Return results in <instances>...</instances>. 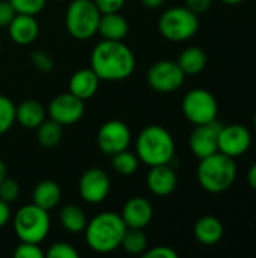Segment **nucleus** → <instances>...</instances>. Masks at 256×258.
Segmentation results:
<instances>
[{"instance_id": "7c9ffc66", "label": "nucleus", "mask_w": 256, "mask_h": 258, "mask_svg": "<svg viewBox=\"0 0 256 258\" xmlns=\"http://www.w3.org/2000/svg\"><path fill=\"white\" fill-rule=\"evenodd\" d=\"M14 257L17 258H44L45 254L42 252V249L39 248L38 243H30V242H21L15 251H14Z\"/></svg>"}, {"instance_id": "2eb2a0df", "label": "nucleus", "mask_w": 256, "mask_h": 258, "mask_svg": "<svg viewBox=\"0 0 256 258\" xmlns=\"http://www.w3.org/2000/svg\"><path fill=\"white\" fill-rule=\"evenodd\" d=\"M152 215H154V210H152L151 203L142 197H134L125 203L121 218H122L124 224L127 225V228L143 230L145 227L149 225Z\"/></svg>"}, {"instance_id": "6ab92c4d", "label": "nucleus", "mask_w": 256, "mask_h": 258, "mask_svg": "<svg viewBox=\"0 0 256 258\" xmlns=\"http://www.w3.org/2000/svg\"><path fill=\"white\" fill-rule=\"evenodd\" d=\"M193 233L199 243L213 246L222 240L225 234V228L222 221L217 219L216 216H202L201 219L196 221Z\"/></svg>"}, {"instance_id": "423d86ee", "label": "nucleus", "mask_w": 256, "mask_h": 258, "mask_svg": "<svg viewBox=\"0 0 256 258\" xmlns=\"http://www.w3.org/2000/svg\"><path fill=\"white\" fill-rule=\"evenodd\" d=\"M101 12L94 0H72L66 9V30L75 39H89L98 33Z\"/></svg>"}, {"instance_id": "f3484780", "label": "nucleus", "mask_w": 256, "mask_h": 258, "mask_svg": "<svg viewBox=\"0 0 256 258\" xmlns=\"http://www.w3.org/2000/svg\"><path fill=\"white\" fill-rule=\"evenodd\" d=\"M146 183L154 195L167 197L177 189L178 177L175 171L169 166V163L157 165V166H151V171L146 177Z\"/></svg>"}, {"instance_id": "aec40b11", "label": "nucleus", "mask_w": 256, "mask_h": 258, "mask_svg": "<svg viewBox=\"0 0 256 258\" xmlns=\"http://www.w3.org/2000/svg\"><path fill=\"white\" fill-rule=\"evenodd\" d=\"M45 109L36 100H24L15 106V121L29 130L36 128L45 119Z\"/></svg>"}, {"instance_id": "c756f323", "label": "nucleus", "mask_w": 256, "mask_h": 258, "mask_svg": "<svg viewBox=\"0 0 256 258\" xmlns=\"http://www.w3.org/2000/svg\"><path fill=\"white\" fill-rule=\"evenodd\" d=\"M20 195V184L12 178H5L0 183V200L6 201L8 204L14 203Z\"/></svg>"}, {"instance_id": "a878e982", "label": "nucleus", "mask_w": 256, "mask_h": 258, "mask_svg": "<svg viewBox=\"0 0 256 258\" xmlns=\"http://www.w3.org/2000/svg\"><path fill=\"white\" fill-rule=\"evenodd\" d=\"M121 246L128 254H133V255L143 254L146 251V246H148V239H146L143 230H140V228H127Z\"/></svg>"}, {"instance_id": "473e14b6", "label": "nucleus", "mask_w": 256, "mask_h": 258, "mask_svg": "<svg viewBox=\"0 0 256 258\" xmlns=\"http://www.w3.org/2000/svg\"><path fill=\"white\" fill-rule=\"evenodd\" d=\"M30 60H32V65H33L36 70L42 71V73H48V71H51L53 67H54L53 59H51L45 51H42V50L33 51L32 56H30Z\"/></svg>"}, {"instance_id": "4468645a", "label": "nucleus", "mask_w": 256, "mask_h": 258, "mask_svg": "<svg viewBox=\"0 0 256 258\" xmlns=\"http://www.w3.org/2000/svg\"><path fill=\"white\" fill-rule=\"evenodd\" d=\"M222 127L223 125L217 122V119L207 122V124L196 125V128L190 135L189 145H190L192 153L198 159L208 157L219 151V135H220Z\"/></svg>"}, {"instance_id": "2f4dec72", "label": "nucleus", "mask_w": 256, "mask_h": 258, "mask_svg": "<svg viewBox=\"0 0 256 258\" xmlns=\"http://www.w3.org/2000/svg\"><path fill=\"white\" fill-rule=\"evenodd\" d=\"M47 257L48 258H78V252L65 242H57L54 245L50 246V249L47 251Z\"/></svg>"}, {"instance_id": "b1692460", "label": "nucleus", "mask_w": 256, "mask_h": 258, "mask_svg": "<svg viewBox=\"0 0 256 258\" xmlns=\"http://www.w3.org/2000/svg\"><path fill=\"white\" fill-rule=\"evenodd\" d=\"M59 221H60V225L69 233H81L84 231L88 225L84 212L78 206H74V204H68L60 210Z\"/></svg>"}, {"instance_id": "0eeeda50", "label": "nucleus", "mask_w": 256, "mask_h": 258, "mask_svg": "<svg viewBox=\"0 0 256 258\" xmlns=\"http://www.w3.org/2000/svg\"><path fill=\"white\" fill-rule=\"evenodd\" d=\"M199 29L198 14L192 12L189 8H170L161 14L158 20L160 33L174 42L187 41L196 35Z\"/></svg>"}, {"instance_id": "cd10ccee", "label": "nucleus", "mask_w": 256, "mask_h": 258, "mask_svg": "<svg viewBox=\"0 0 256 258\" xmlns=\"http://www.w3.org/2000/svg\"><path fill=\"white\" fill-rule=\"evenodd\" d=\"M15 122V106L14 103L5 97L0 95V135H5Z\"/></svg>"}, {"instance_id": "4c0bfd02", "label": "nucleus", "mask_w": 256, "mask_h": 258, "mask_svg": "<svg viewBox=\"0 0 256 258\" xmlns=\"http://www.w3.org/2000/svg\"><path fill=\"white\" fill-rule=\"evenodd\" d=\"M11 219V209L9 204L3 200H0V228L5 227Z\"/></svg>"}, {"instance_id": "ea45409f", "label": "nucleus", "mask_w": 256, "mask_h": 258, "mask_svg": "<svg viewBox=\"0 0 256 258\" xmlns=\"http://www.w3.org/2000/svg\"><path fill=\"white\" fill-rule=\"evenodd\" d=\"M140 2L148 9H157V8H160L164 3V0H140Z\"/></svg>"}, {"instance_id": "c03bdc74", "label": "nucleus", "mask_w": 256, "mask_h": 258, "mask_svg": "<svg viewBox=\"0 0 256 258\" xmlns=\"http://www.w3.org/2000/svg\"><path fill=\"white\" fill-rule=\"evenodd\" d=\"M0 50H2V41H0Z\"/></svg>"}, {"instance_id": "1a4fd4ad", "label": "nucleus", "mask_w": 256, "mask_h": 258, "mask_svg": "<svg viewBox=\"0 0 256 258\" xmlns=\"http://www.w3.org/2000/svg\"><path fill=\"white\" fill-rule=\"evenodd\" d=\"M184 79V71L180 68L178 62L174 60H158L149 67L146 74L148 85L161 94L175 92L183 86Z\"/></svg>"}, {"instance_id": "39448f33", "label": "nucleus", "mask_w": 256, "mask_h": 258, "mask_svg": "<svg viewBox=\"0 0 256 258\" xmlns=\"http://www.w3.org/2000/svg\"><path fill=\"white\" fill-rule=\"evenodd\" d=\"M14 230L21 242L41 243L45 240L50 230L48 212L36 204L23 206L14 218Z\"/></svg>"}, {"instance_id": "9b49d317", "label": "nucleus", "mask_w": 256, "mask_h": 258, "mask_svg": "<svg viewBox=\"0 0 256 258\" xmlns=\"http://www.w3.org/2000/svg\"><path fill=\"white\" fill-rule=\"evenodd\" d=\"M252 145V133L243 124L223 125L219 135V151L235 159L249 151Z\"/></svg>"}, {"instance_id": "79ce46f5", "label": "nucleus", "mask_w": 256, "mask_h": 258, "mask_svg": "<svg viewBox=\"0 0 256 258\" xmlns=\"http://www.w3.org/2000/svg\"><path fill=\"white\" fill-rule=\"evenodd\" d=\"M223 3H226V5H240V3H243L244 0H222Z\"/></svg>"}, {"instance_id": "f257e3e1", "label": "nucleus", "mask_w": 256, "mask_h": 258, "mask_svg": "<svg viewBox=\"0 0 256 258\" xmlns=\"http://www.w3.org/2000/svg\"><path fill=\"white\" fill-rule=\"evenodd\" d=\"M91 68L100 80L119 82L133 74L136 68V57L130 47L122 41L104 39L92 50Z\"/></svg>"}, {"instance_id": "a211bd4d", "label": "nucleus", "mask_w": 256, "mask_h": 258, "mask_svg": "<svg viewBox=\"0 0 256 258\" xmlns=\"http://www.w3.org/2000/svg\"><path fill=\"white\" fill-rule=\"evenodd\" d=\"M98 85H100V79L95 74V71L92 68H83L71 76L68 88L71 94L86 101L95 95V92L98 91Z\"/></svg>"}, {"instance_id": "c85d7f7f", "label": "nucleus", "mask_w": 256, "mask_h": 258, "mask_svg": "<svg viewBox=\"0 0 256 258\" xmlns=\"http://www.w3.org/2000/svg\"><path fill=\"white\" fill-rule=\"evenodd\" d=\"M12 8L17 14H27V15H36L44 8L47 0H9Z\"/></svg>"}, {"instance_id": "37998d69", "label": "nucleus", "mask_w": 256, "mask_h": 258, "mask_svg": "<svg viewBox=\"0 0 256 258\" xmlns=\"http://www.w3.org/2000/svg\"><path fill=\"white\" fill-rule=\"evenodd\" d=\"M253 125H255V128H256V115H255V118H253Z\"/></svg>"}, {"instance_id": "c9c22d12", "label": "nucleus", "mask_w": 256, "mask_h": 258, "mask_svg": "<svg viewBox=\"0 0 256 258\" xmlns=\"http://www.w3.org/2000/svg\"><path fill=\"white\" fill-rule=\"evenodd\" d=\"M145 258H178V254L169 246H155L143 252Z\"/></svg>"}, {"instance_id": "f8f14e48", "label": "nucleus", "mask_w": 256, "mask_h": 258, "mask_svg": "<svg viewBox=\"0 0 256 258\" xmlns=\"http://www.w3.org/2000/svg\"><path fill=\"white\" fill-rule=\"evenodd\" d=\"M78 192L81 200L89 204L103 203L110 192V178L107 172L100 168L84 171L78 181Z\"/></svg>"}, {"instance_id": "f704fd0d", "label": "nucleus", "mask_w": 256, "mask_h": 258, "mask_svg": "<svg viewBox=\"0 0 256 258\" xmlns=\"http://www.w3.org/2000/svg\"><path fill=\"white\" fill-rule=\"evenodd\" d=\"M15 15L17 12L9 0H0V27H8Z\"/></svg>"}, {"instance_id": "7ed1b4c3", "label": "nucleus", "mask_w": 256, "mask_h": 258, "mask_svg": "<svg viewBox=\"0 0 256 258\" xmlns=\"http://www.w3.org/2000/svg\"><path fill=\"white\" fill-rule=\"evenodd\" d=\"M136 156L145 165H167L175 156V141L172 135L161 125L145 127L136 141Z\"/></svg>"}, {"instance_id": "a19ab883", "label": "nucleus", "mask_w": 256, "mask_h": 258, "mask_svg": "<svg viewBox=\"0 0 256 258\" xmlns=\"http://www.w3.org/2000/svg\"><path fill=\"white\" fill-rule=\"evenodd\" d=\"M8 177V168L3 160H0V183Z\"/></svg>"}, {"instance_id": "4be33fe9", "label": "nucleus", "mask_w": 256, "mask_h": 258, "mask_svg": "<svg viewBox=\"0 0 256 258\" xmlns=\"http://www.w3.org/2000/svg\"><path fill=\"white\" fill-rule=\"evenodd\" d=\"M60 195H62V192H60V187L56 181L42 180L35 186L32 198H33V204H36L38 207L48 212L59 204Z\"/></svg>"}, {"instance_id": "58836bf2", "label": "nucleus", "mask_w": 256, "mask_h": 258, "mask_svg": "<svg viewBox=\"0 0 256 258\" xmlns=\"http://www.w3.org/2000/svg\"><path fill=\"white\" fill-rule=\"evenodd\" d=\"M247 183H249V186L252 189L256 190V163L249 169V172H247Z\"/></svg>"}, {"instance_id": "412c9836", "label": "nucleus", "mask_w": 256, "mask_h": 258, "mask_svg": "<svg viewBox=\"0 0 256 258\" xmlns=\"http://www.w3.org/2000/svg\"><path fill=\"white\" fill-rule=\"evenodd\" d=\"M98 32L104 39L122 41L128 33V21L119 12L101 14L98 23Z\"/></svg>"}, {"instance_id": "9d476101", "label": "nucleus", "mask_w": 256, "mask_h": 258, "mask_svg": "<svg viewBox=\"0 0 256 258\" xmlns=\"http://www.w3.org/2000/svg\"><path fill=\"white\" fill-rule=\"evenodd\" d=\"M131 142V133L125 122L110 119L104 122L97 135V144L104 154L113 156L128 148Z\"/></svg>"}, {"instance_id": "5701e85b", "label": "nucleus", "mask_w": 256, "mask_h": 258, "mask_svg": "<svg viewBox=\"0 0 256 258\" xmlns=\"http://www.w3.org/2000/svg\"><path fill=\"white\" fill-rule=\"evenodd\" d=\"M178 65L186 76L198 74L207 67V53L201 47H189L180 54Z\"/></svg>"}, {"instance_id": "6e6552de", "label": "nucleus", "mask_w": 256, "mask_h": 258, "mask_svg": "<svg viewBox=\"0 0 256 258\" xmlns=\"http://www.w3.org/2000/svg\"><path fill=\"white\" fill-rule=\"evenodd\" d=\"M183 113L195 125L211 122L217 118L219 106L216 97L202 88L192 89L183 100Z\"/></svg>"}, {"instance_id": "f03ea898", "label": "nucleus", "mask_w": 256, "mask_h": 258, "mask_svg": "<svg viewBox=\"0 0 256 258\" xmlns=\"http://www.w3.org/2000/svg\"><path fill=\"white\" fill-rule=\"evenodd\" d=\"M84 230L89 248L100 254H109L121 246L127 225L124 224L121 215L104 212L89 221Z\"/></svg>"}, {"instance_id": "bb28decb", "label": "nucleus", "mask_w": 256, "mask_h": 258, "mask_svg": "<svg viewBox=\"0 0 256 258\" xmlns=\"http://www.w3.org/2000/svg\"><path fill=\"white\" fill-rule=\"evenodd\" d=\"M112 157H113V160H112L113 169L121 175H133L139 168V162H140L139 157L127 150L116 153Z\"/></svg>"}, {"instance_id": "72a5a7b5", "label": "nucleus", "mask_w": 256, "mask_h": 258, "mask_svg": "<svg viewBox=\"0 0 256 258\" xmlns=\"http://www.w3.org/2000/svg\"><path fill=\"white\" fill-rule=\"evenodd\" d=\"M94 3L101 14H112V12H119L125 0H94Z\"/></svg>"}, {"instance_id": "e433bc0d", "label": "nucleus", "mask_w": 256, "mask_h": 258, "mask_svg": "<svg viewBox=\"0 0 256 258\" xmlns=\"http://www.w3.org/2000/svg\"><path fill=\"white\" fill-rule=\"evenodd\" d=\"M211 3L213 0H186V8H189L195 14H202L208 11Z\"/></svg>"}, {"instance_id": "393cba45", "label": "nucleus", "mask_w": 256, "mask_h": 258, "mask_svg": "<svg viewBox=\"0 0 256 258\" xmlns=\"http://www.w3.org/2000/svg\"><path fill=\"white\" fill-rule=\"evenodd\" d=\"M62 136H63V125H60L59 122L53 121L51 118L50 119H44L36 127V139L45 148L56 147L60 142Z\"/></svg>"}, {"instance_id": "dca6fc26", "label": "nucleus", "mask_w": 256, "mask_h": 258, "mask_svg": "<svg viewBox=\"0 0 256 258\" xmlns=\"http://www.w3.org/2000/svg\"><path fill=\"white\" fill-rule=\"evenodd\" d=\"M11 39L18 45L32 44L39 35V24L35 15L17 14L8 26Z\"/></svg>"}, {"instance_id": "ddd939ff", "label": "nucleus", "mask_w": 256, "mask_h": 258, "mask_svg": "<svg viewBox=\"0 0 256 258\" xmlns=\"http://www.w3.org/2000/svg\"><path fill=\"white\" fill-rule=\"evenodd\" d=\"M84 113V101L71 92L54 97L48 104V115L60 125H71L81 119Z\"/></svg>"}, {"instance_id": "20e7f679", "label": "nucleus", "mask_w": 256, "mask_h": 258, "mask_svg": "<svg viewBox=\"0 0 256 258\" xmlns=\"http://www.w3.org/2000/svg\"><path fill=\"white\" fill-rule=\"evenodd\" d=\"M237 178V163L232 157L217 151L201 159L198 166V180L204 190L222 194L228 190Z\"/></svg>"}]
</instances>
